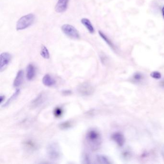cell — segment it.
<instances>
[{
  "label": "cell",
  "mask_w": 164,
  "mask_h": 164,
  "mask_svg": "<svg viewBox=\"0 0 164 164\" xmlns=\"http://www.w3.org/2000/svg\"><path fill=\"white\" fill-rule=\"evenodd\" d=\"M81 22L86 27V28L87 29L89 33H94V28L89 19L86 18H83L81 20Z\"/></svg>",
  "instance_id": "cell-14"
},
{
  "label": "cell",
  "mask_w": 164,
  "mask_h": 164,
  "mask_svg": "<svg viewBox=\"0 0 164 164\" xmlns=\"http://www.w3.org/2000/svg\"><path fill=\"white\" fill-rule=\"evenodd\" d=\"M162 154L163 156V158H164V146L163 147V148L162 149Z\"/></svg>",
  "instance_id": "cell-28"
},
{
  "label": "cell",
  "mask_w": 164,
  "mask_h": 164,
  "mask_svg": "<svg viewBox=\"0 0 164 164\" xmlns=\"http://www.w3.org/2000/svg\"><path fill=\"white\" fill-rule=\"evenodd\" d=\"M144 77L143 74L140 73H136L133 75V81H134L135 82H140L141 80L144 79Z\"/></svg>",
  "instance_id": "cell-21"
},
{
  "label": "cell",
  "mask_w": 164,
  "mask_h": 164,
  "mask_svg": "<svg viewBox=\"0 0 164 164\" xmlns=\"http://www.w3.org/2000/svg\"><path fill=\"white\" fill-rule=\"evenodd\" d=\"M151 76L155 79H159L161 78V74L158 71L153 72L151 74Z\"/></svg>",
  "instance_id": "cell-23"
},
{
  "label": "cell",
  "mask_w": 164,
  "mask_h": 164,
  "mask_svg": "<svg viewBox=\"0 0 164 164\" xmlns=\"http://www.w3.org/2000/svg\"><path fill=\"white\" fill-rule=\"evenodd\" d=\"M46 152L49 159L52 161H57L61 157L60 147L57 142H52L47 145Z\"/></svg>",
  "instance_id": "cell-2"
},
{
  "label": "cell",
  "mask_w": 164,
  "mask_h": 164,
  "mask_svg": "<svg viewBox=\"0 0 164 164\" xmlns=\"http://www.w3.org/2000/svg\"><path fill=\"white\" fill-rule=\"evenodd\" d=\"M24 78V71L22 70L18 71L16 74V77L13 81V85L15 87H18L22 84Z\"/></svg>",
  "instance_id": "cell-12"
},
{
  "label": "cell",
  "mask_w": 164,
  "mask_h": 164,
  "mask_svg": "<svg viewBox=\"0 0 164 164\" xmlns=\"http://www.w3.org/2000/svg\"><path fill=\"white\" fill-rule=\"evenodd\" d=\"M42 83L45 86L47 87H52L56 84V81L55 79L52 77L49 74H46L43 77L42 80Z\"/></svg>",
  "instance_id": "cell-11"
},
{
  "label": "cell",
  "mask_w": 164,
  "mask_h": 164,
  "mask_svg": "<svg viewBox=\"0 0 164 164\" xmlns=\"http://www.w3.org/2000/svg\"><path fill=\"white\" fill-rule=\"evenodd\" d=\"M47 99V95L45 92H42L31 102L30 107L31 109H35L44 104Z\"/></svg>",
  "instance_id": "cell-6"
},
{
  "label": "cell",
  "mask_w": 164,
  "mask_h": 164,
  "mask_svg": "<svg viewBox=\"0 0 164 164\" xmlns=\"http://www.w3.org/2000/svg\"><path fill=\"white\" fill-rule=\"evenodd\" d=\"M77 91L81 95L89 96L94 92L93 86L88 82H84L80 84L77 87Z\"/></svg>",
  "instance_id": "cell-4"
},
{
  "label": "cell",
  "mask_w": 164,
  "mask_h": 164,
  "mask_svg": "<svg viewBox=\"0 0 164 164\" xmlns=\"http://www.w3.org/2000/svg\"><path fill=\"white\" fill-rule=\"evenodd\" d=\"M122 156L125 159L129 158V157L131 156V153L129 152L125 151L123 153Z\"/></svg>",
  "instance_id": "cell-24"
},
{
  "label": "cell",
  "mask_w": 164,
  "mask_h": 164,
  "mask_svg": "<svg viewBox=\"0 0 164 164\" xmlns=\"http://www.w3.org/2000/svg\"><path fill=\"white\" fill-rule=\"evenodd\" d=\"M36 69L33 64H30L27 67V78L28 81H31L35 76Z\"/></svg>",
  "instance_id": "cell-13"
},
{
  "label": "cell",
  "mask_w": 164,
  "mask_h": 164,
  "mask_svg": "<svg viewBox=\"0 0 164 164\" xmlns=\"http://www.w3.org/2000/svg\"><path fill=\"white\" fill-rule=\"evenodd\" d=\"M40 55L45 59H48L50 58V54L46 46L42 45L41 47Z\"/></svg>",
  "instance_id": "cell-19"
},
{
  "label": "cell",
  "mask_w": 164,
  "mask_h": 164,
  "mask_svg": "<svg viewBox=\"0 0 164 164\" xmlns=\"http://www.w3.org/2000/svg\"><path fill=\"white\" fill-rule=\"evenodd\" d=\"M73 126L72 121L71 120H67L64 121L59 124V128L62 130H66L70 129Z\"/></svg>",
  "instance_id": "cell-18"
},
{
  "label": "cell",
  "mask_w": 164,
  "mask_h": 164,
  "mask_svg": "<svg viewBox=\"0 0 164 164\" xmlns=\"http://www.w3.org/2000/svg\"><path fill=\"white\" fill-rule=\"evenodd\" d=\"M35 19V16L33 13H29L22 16L16 23V30H21L28 28L33 24Z\"/></svg>",
  "instance_id": "cell-3"
},
{
  "label": "cell",
  "mask_w": 164,
  "mask_h": 164,
  "mask_svg": "<svg viewBox=\"0 0 164 164\" xmlns=\"http://www.w3.org/2000/svg\"><path fill=\"white\" fill-rule=\"evenodd\" d=\"M63 109L60 107H57L54 109L53 114L56 118L61 117L63 114Z\"/></svg>",
  "instance_id": "cell-20"
},
{
  "label": "cell",
  "mask_w": 164,
  "mask_h": 164,
  "mask_svg": "<svg viewBox=\"0 0 164 164\" xmlns=\"http://www.w3.org/2000/svg\"><path fill=\"white\" fill-rule=\"evenodd\" d=\"M4 98H5L4 96L1 95V96H0V102H1V103H2L3 102V101H4Z\"/></svg>",
  "instance_id": "cell-26"
},
{
  "label": "cell",
  "mask_w": 164,
  "mask_h": 164,
  "mask_svg": "<svg viewBox=\"0 0 164 164\" xmlns=\"http://www.w3.org/2000/svg\"><path fill=\"white\" fill-rule=\"evenodd\" d=\"M82 161H83V163L84 164H90L92 163L91 160H90V156L87 153H85L83 155Z\"/></svg>",
  "instance_id": "cell-22"
},
{
  "label": "cell",
  "mask_w": 164,
  "mask_h": 164,
  "mask_svg": "<svg viewBox=\"0 0 164 164\" xmlns=\"http://www.w3.org/2000/svg\"><path fill=\"white\" fill-rule=\"evenodd\" d=\"M99 34L100 36L101 37V38H102V39L104 40L106 42V43H107L113 50L115 51V50H116V47L115 46L114 43L112 42L111 40L109 39V38H108L106 36V35H105L104 33H102L101 31H99Z\"/></svg>",
  "instance_id": "cell-17"
},
{
  "label": "cell",
  "mask_w": 164,
  "mask_h": 164,
  "mask_svg": "<svg viewBox=\"0 0 164 164\" xmlns=\"http://www.w3.org/2000/svg\"><path fill=\"white\" fill-rule=\"evenodd\" d=\"M69 0H58L55 7L57 13H61L66 11L68 6Z\"/></svg>",
  "instance_id": "cell-8"
},
{
  "label": "cell",
  "mask_w": 164,
  "mask_h": 164,
  "mask_svg": "<svg viewBox=\"0 0 164 164\" xmlns=\"http://www.w3.org/2000/svg\"><path fill=\"white\" fill-rule=\"evenodd\" d=\"M111 138L119 146H122L125 143V139L124 135L120 132H116L113 134Z\"/></svg>",
  "instance_id": "cell-9"
},
{
  "label": "cell",
  "mask_w": 164,
  "mask_h": 164,
  "mask_svg": "<svg viewBox=\"0 0 164 164\" xmlns=\"http://www.w3.org/2000/svg\"><path fill=\"white\" fill-rule=\"evenodd\" d=\"M12 59V55L10 53L4 52L0 55V71H3L7 66Z\"/></svg>",
  "instance_id": "cell-7"
},
{
  "label": "cell",
  "mask_w": 164,
  "mask_h": 164,
  "mask_svg": "<svg viewBox=\"0 0 164 164\" xmlns=\"http://www.w3.org/2000/svg\"><path fill=\"white\" fill-rule=\"evenodd\" d=\"M85 141L88 148L93 152L99 149L102 144L101 133L94 128L89 129L86 132Z\"/></svg>",
  "instance_id": "cell-1"
},
{
  "label": "cell",
  "mask_w": 164,
  "mask_h": 164,
  "mask_svg": "<svg viewBox=\"0 0 164 164\" xmlns=\"http://www.w3.org/2000/svg\"><path fill=\"white\" fill-rule=\"evenodd\" d=\"M20 89H17L15 91V93H13L12 94V95L10 97L9 99L6 101V102L3 105V107H6L7 106H8L11 104V102H12L16 99L18 97V96L20 94Z\"/></svg>",
  "instance_id": "cell-16"
},
{
  "label": "cell",
  "mask_w": 164,
  "mask_h": 164,
  "mask_svg": "<svg viewBox=\"0 0 164 164\" xmlns=\"http://www.w3.org/2000/svg\"><path fill=\"white\" fill-rule=\"evenodd\" d=\"M162 15H163V18L164 19V6L163 7L162 9Z\"/></svg>",
  "instance_id": "cell-29"
},
{
  "label": "cell",
  "mask_w": 164,
  "mask_h": 164,
  "mask_svg": "<svg viewBox=\"0 0 164 164\" xmlns=\"http://www.w3.org/2000/svg\"><path fill=\"white\" fill-rule=\"evenodd\" d=\"M160 86L164 88V81H162L160 82Z\"/></svg>",
  "instance_id": "cell-27"
},
{
  "label": "cell",
  "mask_w": 164,
  "mask_h": 164,
  "mask_svg": "<svg viewBox=\"0 0 164 164\" xmlns=\"http://www.w3.org/2000/svg\"><path fill=\"white\" fill-rule=\"evenodd\" d=\"M62 93L64 95H69L72 94V91L69 90H62Z\"/></svg>",
  "instance_id": "cell-25"
},
{
  "label": "cell",
  "mask_w": 164,
  "mask_h": 164,
  "mask_svg": "<svg viewBox=\"0 0 164 164\" xmlns=\"http://www.w3.org/2000/svg\"><path fill=\"white\" fill-rule=\"evenodd\" d=\"M96 160L99 164H110L112 163L107 156H105V155H97L96 156Z\"/></svg>",
  "instance_id": "cell-15"
},
{
  "label": "cell",
  "mask_w": 164,
  "mask_h": 164,
  "mask_svg": "<svg viewBox=\"0 0 164 164\" xmlns=\"http://www.w3.org/2000/svg\"><path fill=\"white\" fill-rule=\"evenodd\" d=\"M25 148L29 151H34L38 148V145L36 143L30 139L26 140L23 143Z\"/></svg>",
  "instance_id": "cell-10"
},
{
  "label": "cell",
  "mask_w": 164,
  "mask_h": 164,
  "mask_svg": "<svg viewBox=\"0 0 164 164\" xmlns=\"http://www.w3.org/2000/svg\"><path fill=\"white\" fill-rule=\"evenodd\" d=\"M61 30L66 36L72 39H78L79 34L78 30L71 25L64 24L61 27Z\"/></svg>",
  "instance_id": "cell-5"
}]
</instances>
